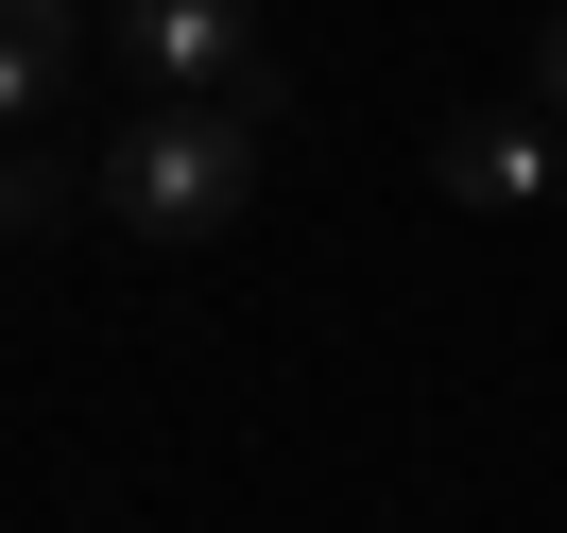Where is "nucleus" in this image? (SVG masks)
<instances>
[{
    "mask_svg": "<svg viewBox=\"0 0 567 533\" xmlns=\"http://www.w3.org/2000/svg\"><path fill=\"white\" fill-rule=\"evenodd\" d=\"M258 121L276 104H155L138 139H104V207L138 242H224L241 189H258Z\"/></svg>",
    "mask_w": 567,
    "mask_h": 533,
    "instance_id": "1",
    "label": "nucleus"
},
{
    "mask_svg": "<svg viewBox=\"0 0 567 533\" xmlns=\"http://www.w3.org/2000/svg\"><path fill=\"white\" fill-rule=\"evenodd\" d=\"M104 52H138L173 104H276V35H258V0H104Z\"/></svg>",
    "mask_w": 567,
    "mask_h": 533,
    "instance_id": "2",
    "label": "nucleus"
},
{
    "mask_svg": "<svg viewBox=\"0 0 567 533\" xmlns=\"http://www.w3.org/2000/svg\"><path fill=\"white\" fill-rule=\"evenodd\" d=\"M550 139L567 121H447V139H430V189H447V207H533V189H550Z\"/></svg>",
    "mask_w": 567,
    "mask_h": 533,
    "instance_id": "3",
    "label": "nucleus"
},
{
    "mask_svg": "<svg viewBox=\"0 0 567 533\" xmlns=\"http://www.w3.org/2000/svg\"><path fill=\"white\" fill-rule=\"evenodd\" d=\"M70 52H86V0H0V139L70 86Z\"/></svg>",
    "mask_w": 567,
    "mask_h": 533,
    "instance_id": "4",
    "label": "nucleus"
},
{
    "mask_svg": "<svg viewBox=\"0 0 567 533\" xmlns=\"http://www.w3.org/2000/svg\"><path fill=\"white\" fill-rule=\"evenodd\" d=\"M0 224H52V155H18V139H0Z\"/></svg>",
    "mask_w": 567,
    "mask_h": 533,
    "instance_id": "5",
    "label": "nucleus"
},
{
    "mask_svg": "<svg viewBox=\"0 0 567 533\" xmlns=\"http://www.w3.org/2000/svg\"><path fill=\"white\" fill-rule=\"evenodd\" d=\"M533 86H550V121H567V18H550V52H533Z\"/></svg>",
    "mask_w": 567,
    "mask_h": 533,
    "instance_id": "6",
    "label": "nucleus"
}]
</instances>
